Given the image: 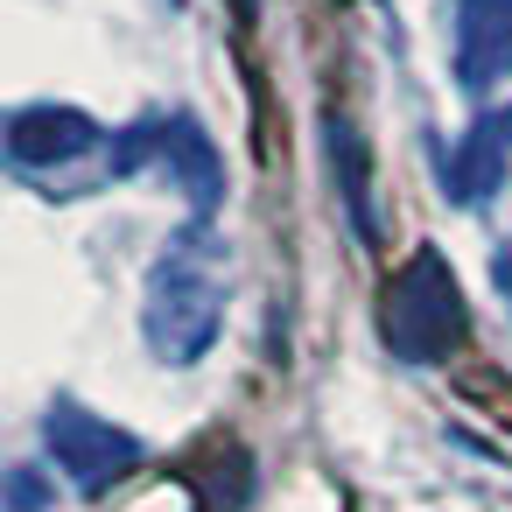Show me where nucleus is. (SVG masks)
<instances>
[{
	"label": "nucleus",
	"mask_w": 512,
	"mask_h": 512,
	"mask_svg": "<svg viewBox=\"0 0 512 512\" xmlns=\"http://www.w3.org/2000/svg\"><path fill=\"white\" fill-rule=\"evenodd\" d=\"M505 134H512V106H505Z\"/></svg>",
	"instance_id": "9b49d317"
},
{
	"label": "nucleus",
	"mask_w": 512,
	"mask_h": 512,
	"mask_svg": "<svg viewBox=\"0 0 512 512\" xmlns=\"http://www.w3.org/2000/svg\"><path fill=\"white\" fill-rule=\"evenodd\" d=\"M43 442H50V463H57L85 498L113 491V484H120L127 470H141V456H148L134 428H113L106 414H92V407H78V400H50Z\"/></svg>",
	"instance_id": "20e7f679"
},
{
	"label": "nucleus",
	"mask_w": 512,
	"mask_h": 512,
	"mask_svg": "<svg viewBox=\"0 0 512 512\" xmlns=\"http://www.w3.org/2000/svg\"><path fill=\"white\" fill-rule=\"evenodd\" d=\"M505 155H512V134H505V113H477L470 134L449 148L442 162V190L456 204H484L498 183H505Z\"/></svg>",
	"instance_id": "0eeeda50"
},
{
	"label": "nucleus",
	"mask_w": 512,
	"mask_h": 512,
	"mask_svg": "<svg viewBox=\"0 0 512 512\" xmlns=\"http://www.w3.org/2000/svg\"><path fill=\"white\" fill-rule=\"evenodd\" d=\"M8 498H15V512H43V484H36L29 470H15V477H8Z\"/></svg>",
	"instance_id": "1a4fd4ad"
},
{
	"label": "nucleus",
	"mask_w": 512,
	"mask_h": 512,
	"mask_svg": "<svg viewBox=\"0 0 512 512\" xmlns=\"http://www.w3.org/2000/svg\"><path fill=\"white\" fill-rule=\"evenodd\" d=\"M232 15H239V22H253V0H232Z\"/></svg>",
	"instance_id": "9d476101"
},
{
	"label": "nucleus",
	"mask_w": 512,
	"mask_h": 512,
	"mask_svg": "<svg viewBox=\"0 0 512 512\" xmlns=\"http://www.w3.org/2000/svg\"><path fill=\"white\" fill-rule=\"evenodd\" d=\"M0 148H8L15 169H64L85 148H99V120L78 106H22V113H8Z\"/></svg>",
	"instance_id": "423d86ee"
},
{
	"label": "nucleus",
	"mask_w": 512,
	"mask_h": 512,
	"mask_svg": "<svg viewBox=\"0 0 512 512\" xmlns=\"http://www.w3.org/2000/svg\"><path fill=\"white\" fill-rule=\"evenodd\" d=\"M337 141H344V197H351V225H358V239H372V204H365V148H358V134H351V120H323Z\"/></svg>",
	"instance_id": "6e6552de"
},
{
	"label": "nucleus",
	"mask_w": 512,
	"mask_h": 512,
	"mask_svg": "<svg viewBox=\"0 0 512 512\" xmlns=\"http://www.w3.org/2000/svg\"><path fill=\"white\" fill-rule=\"evenodd\" d=\"M379 344L400 365H442L470 344V302L435 246H414L379 295Z\"/></svg>",
	"instance_id": "f03ea898"
},
{
	"label": "nucleus",
	"mask_w": 512,
	"mask_h": 512,
	"mask_svg": "<svg viewBox=\"0 0 512 512\" xmlns=\"http://www.w3.org/2000/svg\"><path fill=\"white\" fill-rule=\"evenodd\" d=\"M225 302H232V246L197 211L190 225L169 232V246L148 267V288H141L148 358L155 365H197L225 330Z\"/></svg>",
	"instance_id": "f257e3e1"
},
{
	"label": "nucleus",
	"mask_w": 512,
	"mask_h": 512,
	"mask_svg": "<svg viewBox=\"0 0 512 512\" xmlns=\"http://www.w3.org/2000/svg\"><path fill=\"white\" fill-rule=\"evenodd\" d=\"M449 57L463 92L512 78V0H449Z\"/></svg>",
	"instance_id": "39448f33"
},
{
	"label": "nucleus",
	"mask_w": 512,
	"mask_h": 512,
	"mask_svg": "<svg viewBox=\"0 0 512 512\" xmlns=\"http://www.w3.org/2000/svg\"><path fill=\"white\" fill-rule=\"evenodd\" d=\"M134 169H162L197 211H211L225 197V169H218V148L211 134L190 120V113H155L141 127H127L113 141V176H134Z\"/></svg>",
	"instance_id": "7ed1b4c3"
}]
</instances>
